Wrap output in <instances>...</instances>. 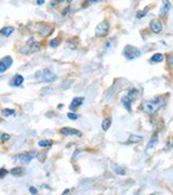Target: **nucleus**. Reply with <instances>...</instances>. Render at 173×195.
Segmentation results:
<instances>
[{"label":"nucleus","instance_id":"obj_1","mask_svg":"<svg viewBox=\"0 0 173 195\" xmlns=\"http://www.w3.org/2000/svg\"><path fill=\"white\" fill-rule=\"evenodd\" d=\"M164 103H165V100L163 97H156L151 99V100H145V102H143L144 112H146L149 114H152L156 111H158L164 105Z\"/></svg>","mask_w":173,"mask_h":195},{"label":"nucleus","instance_id":"obj_2","mask_svg":"<svg viewBox=\"0 0 173 195\" xmlns=\"http://www.w3.org/2000/svg\"><path fill=\"white\" fill-rule=\"evenodd\" d=\"M35 76H36V79H39L44 82H53L57 79V75L53 73V70L51 68H45L43 70H39L35 74Z\"/></svg>","mask_w":173,"mask_h":195},{"label":"nucleus","instance_id":"obj_3","mask_svg":"<svg viewBox=\"0 0 173 195\" xmlns=\"http://www.w3.org/2000/svg\"><path fill=\"white\" fill-rule=\"evenodd\" d=\"M139 96V91L136 89H130L128 91V94L125 96V97L121 98V102L125 106V109L128 111V112H132V103L136 99V97Z\"/></svg>","mask_w":173,"mask_h":195},{"label":"nucleus","instance_id":"obj_4","mask_svg":"<svg viewBox=\"0 0 173 195\" xmlns=\"http://www.w3.org/2000/svg\"><path fill=\"white\" fill-rule=\"evenodd\" d=\"M123 56L128 60H134L141 56V51L133 45H126L123 49Z\"/></svg>","mask_w":173,"mask_h":195},{"label":"nucleus","instance_id":"obj_5","mask_svg":"<svg viewBox=\"0 0 173 195\" xmlns=\"http://www.w3.org/2000/svg\"><path fill=\"white\" fill-rule=\"evenodd\" d=\"M109 30H110V23L107 21H103L96 27L95 33L97 37H105L109 35Z\"/></svg>","mask_w":173,"mask_h":195},{"label":"nucleus","instance_id":"obj_6","mask_svg":"<svg viewBox=\"0 0 173 195\" xmlns=\"http://www.w3.org/2000/svg\"><path fill=\"white\" fill-rule=\"evenodd\" d=\"M35 157H37V151H30L28 154H21V155L16 156V158L19 159V162H21L22 164H28Z\"/></svg>","mask_w":173,"mask_h":195},{"label":"nucleus","instance_id":"obj_7","mask_svg":"<svg viewBox=\"0 0 173 195\" xmlns=\"http://www.w3.org/2000/svg\"><path fill=\"white\" fill-rule=\"evenodd\" d=\"M13 64V59H12V57H9V56H7V57H5L3 59H1L0 60V74H2V73H5L10 66Z\"/></svg>","mask_w":173,"mask_h":195},{"label":"nucleus","instance_id":"obj_8","mask_svg":"<svg viewBox=\"0 0 173 195\" xmlns=\"http://www.w3.org/2000/svg\"><path fill=\"white\" fill-rule=\"evenodd\" d=\"M60 133L63 134V135H75L77 137H81L82 136V133L79 130H74V128H69V127H63L60 130Z\"/></svg>","mask_w":173,"mask_h":195},{"label":"nucleus","instance_id":"obj_9","mask_svg":"<svg viewBox=\"0 0 173 195\" xmlns=\"http://www.w3.org/2000/svg\"><path fill=\"white\" fill-rule=\"evenodd\" d=\"M150 28H151V31L155 33H159L163 29V26L160 23L159 20H152L151 23H150Z\"/></svg>","mask_w":173,"mask_h":195},{"label":"nucleus","instance_id":"obj_10","mask_svg":"<svg viewBox=\"0 0 173 195\" xmlns=\"http://www.w3.org/2000/svg\"><path fill=\"white\" fill-rule=\"evenodd\" d=\"M23 81H24V79H23L22 75H15L13 77V80L9 82V86H12V87H21Z\"/></svg>","mask_w":173,"mask_h":195},{"label":"nucleus","instance_id":"obj_11","mask_svg":"<svg viewBox=\"0 0 173 195\" xmlns=\"http://www.w3.org/2000/svg\"><path fill=\"white\" fill-rule=\"evenodd\" d=\"M83 102H84V98L83 97H75L72 100V103H70V105H69V109H70V110H76L80 105H82Z\"/></svg>","mask_w":173,"mask_h":195},{"label":"nucleus","instance_id":"obj_12","mask_svg":"<svg viewBox=\"0 0 173 195\" xmlns=\"http://www.w3.org/2000/svg\"><path fill=\"white\" fill-rule=\"evenodd\" d=\"M163 1V8L160 9V16H165L167 13H169V10H170V8H171V6H170V2H169V0H162Z\"/></svg>","mask_w":173,"mask_h":195},{"label":"nucleus","instance_id":"obj_13","mask_svg":"<svg viewBox=\"0 0 173 195\" xmlns=\"http://www.w3.org/2000/svg\"><path fill=\"white\" fill-rule=\"evenodd\" d=\"M157 142H158V136L157 135H153L151 139H150V141H149V143H148V146H146V153L149 151V150H151V149H153L155 147H156V144H157Z\"/></svg>","mask_w":173,"mask_h":195},{"label":"nucleus","instance_id":"obj_14","mask_svg":"<svg viewBox=\"0 0 173 195\" xmlns=\"http://www.w3.org/2000/svg\"><path fill=\"white\" fill-rule=\"evenodd\" d=\"M143 140V137L141 135H136V134H130L128 137V143H139Z\"/></svg>","mask_w":173,"mask_h":195},{"label":"nucleus","instance_id":"obj_15","mask_svg":"<svg viewBox=\"0 0 173 195\" xmlns=\"http://www.w3.org/2000/svg\"><path fill=\"white\" fill-rule=\"evenodd\" d=\"M14 31V28L13 27H5V28H2L1 30H0V33L2 35V36H5V37H9L12 33Z\"/></svg>","mask_w":173,"mask_h":195},{"label":"nucleus","instance_id":"obj_16","mask_svg":"<svg viewBox=\"0 0 173 195\" xmlns=\"http://www.w3.org/2000/svg\"><path fill=\"white\" fill-rule=\"evenodd\" d=\"M28 50H29V53L30 52H38L40 50V44L37 43V42H32L31 45L28 46Z\"/></svg>","mask_w":173,"mask_h":195},{"label":"nucleus","instance_id":"obj_17","mask_svg":"<svg viewBox=\"0 0 173 195\" xmlns=\"http://www.w3.org/2000/svg\"><path fill=\"white\" fill-rule=\"evenodd\" d=\"M111 124H112L111 118H105V119L103 120V123H102V128H103V130H104V132L109 130V128L111 127Z\"/></svg>","mask_w":173,"mask_h":195},{"label":"nucleus","instance_id":"obj_18","mask_svg":"<svg viewBox=\"0 0 173 195\" xmlns=\"http://www.w3.org/2000/svg\"><path fill=\"white\" fill-rule=\"evenodd\" d=\"M112 166H113V171H114L116 174L123 176V174L126 173V171H125V169H123L122 166H120V165H118V164H112Z\"/></svg>","mask_w":173,"mask_h":195},{"label":"nucleus","instance_id":"obj_19","mask_svg":"<svg viewBox=\"0 0 173 195\" xmlns=\"http://www.w3.org/2000/svg\"><path fill=\"white\" fill-rule=\"evenodd\" d=\"M164 60V56L162 54V53H156V54H153L152 57H151V63H162Z\"/></svg>","mask_w":173,"mask_h":195},{"label":"nucleus","instance_id":"obj_20","mask_svg":"<svg viewBox=\"0 0 173 195\" xmlns=\"http://www.w3.org/2000/svg\"><path fill=\"white\" fill-rule=\"evenodd\" d=\"M23 173H24V170H23L22 167H15V169L10 170V174H13V176H15V177H20V176H22Z\"/></svg>","mask_w":173,"mask_h":195},{"label":"nucleus","instance_id":"obj_21","mask_svg":"<svg viewBox=\"0 0 173 195\" xmlns=\"http://www.w3.org/2000/svg\"><path fill=\"white\" fill-rule=\"evenodd\" d=\"M38 146L39 147H51V146H53V141L52 140H42L38 142Z\"/></svg>","mask_w":173,"mask_h":195},{"label":"nucleus","instance_id":"obj_22","mask_svg":"<svg viewBox=\"0 0 173 195\" xmlns=\"http://www.w3.org/2000/svg\"><path fill=\"white\" fill-rule=\"evenodd\" d=\"M1 113H2L3 117H9V116H14V114H15V111L12 110V109H3Z\"/></svg>","mask_w":173,"mask_h":195},{"label":"nucleus","instance_id":"obj_23","mask_svg":"<svg viewBox=\"0 0 173 195\" xmlns=\"http://www.w3.org/2000/svg\"><path fill=\"white\" fill-rule=\"evenodd\" d=\"M148 10H149V7H145L143 10H141V12H139V13H137V15H136V16H137L139 19H142V17H144V16L146 15V12H148Z\"/></svg>","mask_w":173,"mask_h":195},{"label":"nucleus","instance_id":"obj_24","mask_svg":"<svg viewBox=\"0 0 173 195\" xmlns=\"http://www.w3.org/2000/svg\"><path fill=\"white\" fill-rule=\"evenodd\" d=\"M167 65L171 69H173V53L169 54V57H167Z\"/></svg>","mask_w":173,"mask_h":195},{"label":"nucleus","instance_id":"obj_25","mask_svg":"<svg viewBox=\"0 0 173 195\" xmlns=\"http://www.w3.org/2000/svg\"><path fill=\"white\" fill-rule=\"evenodd\" d=\"M59 44H60L59 38H57V39H52V40L50 42V46H51V47H57Z\"/></svg>","mask_w":173,"mask_h":195},{"label":"nucleus","instance_id":"obj_26","mask_svg":"<svg viewBox=\"0 0 173 195\" xmlns=\"http://www.w3.org/2000/svg\"><path fill=\"white\" fill-rule=\"evenodd\" d=\"M67 117H68L70 120H76V119L79 118V116H77L76 113H73V112H69V113L67 114Z\"/></svg>","mask_w":173,"mask_h":195},{"label":"nucleus","instance_id":"obj_27","mask_svg":"<svg viewBox=\"0 0 173 195\" xmlns=\"http://www.w3.org/2000/svg\"><path fill=\"white\" fill-rule=\"evenodd\" d=\"M7 140H9V135H8V134H2V135H1V141H2V142H6Z\"/></svg>","mask_w":173,"mask_h":195},{"label":"nucleus","instance_id":"obj_28","mask_svg":"<svg viewBox=\"0 0 173 195\" xmlns=\"http://www.w3.org/2000/svg\"><path fill=\"white\" fill-rule=\"evenodd\" d=\"M7 173H8V171H7L6 169H1V170H0V178L5 177V176H6Z\"/></svg>","mask_w":173,"mask_h":195},{"label":"nucleus","instance_id":"obj_29","mask_svg":"<svg viewBox=\"0 0 173 195\" xmlns=\"http://www.w3.org/2000/svg\"><path fill=\"white\" fill-rule=\"evenodd\" d=\"M29 191H30V193H31V194H37V188H36V187H33V186H31V187L29 188Z\"/></svg>","mask_w":173,"mask_h":195},{"label":"nucleus","instance_id":"obj_30","mask_svg":"<svg viewBox=\"0 0 173 195\" xmlns=\"http://www.w3.org/2000/svg\"><path fill=\"white\" fill-rule=\"evenodd\" d=\"M69 9H70L69 7H67L66 9H63V10H62V16H66V15L68 14V12H69Z\"/></svg>","mask_w":173,"mask_h":195},{"label":"nucleus","instance_id":"obj_31","mask_svg":"<svg viewBox=\"0 0 173 195\" xmlns=\"http://www.w3.org/2000/svg\"><path fill=\"white\" fill-rule=\"evenodd\" d=\"M98 0H89L88 2H86V5H90V3H93V2H97Z\"/></svg>","mask_w":173,"mask_h":195},{"label":"nucleus","instance_id":"obj_32","mask_svg":"<svg viewBox=\"0 0 173 195\" xmlns=\"http://www.w3.org/2000/svg\"><path fill=\"white\" fill-rule=\"evenodd\" d=\"M37 2H38V5H43L44 3V0H36Z\"/></svg>","mask_w":173,"mask_h":195},{"label":"nucleus","instance_id":"obj_33","mask_svg":"<svg viewBox=\"0 0 173 195\" xmlns=\"http://www.w3.org/2000/svg\"><path fill=\"white\" fill-rule=\"evenodd\" d=\"M68 193H69V189H66V191H63V192H62V194H63V195L68 194Z\"/></svg>","mask_w":173,"mask_h":195},{"label":"nucleus","instance_id":"obj_34","mask_svg":"<svg viewBox=\"0 0 173 195\" xmlns=\"http://www.w3.org/2000/svg\"><path fill=\"white\" fill-rule=\"evenodd\" d=\"M67 1H68V2H70V1H73V0H67Z\"/></svg>","mask_w":173,"mask_h":195}]
</instances>
